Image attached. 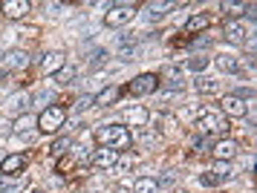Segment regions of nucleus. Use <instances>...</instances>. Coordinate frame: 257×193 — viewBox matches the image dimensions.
Returning <instances> with one entry per match:
<instances>
[{
  "label": "nucleus",
  "mask_w": 257,
  "mask_h": 193,
  "mask_svg": "<svg viewBox=\"0 0 257 193\" xmlns=\"http://www.w3.org/2000/svg\"><path fill=\"white\" fill-rule=\"evenodd\" d=\"M220 110H222V115L228 118H243L245 113H248V104L240 98V95H222V101H220Z\"/></svg>",
  "instance_id": "nucleus-6"
},
{
  "label": "nucleus",
  "mask_w": 257,
  "mask_h": 193,
  "mask_svg": "<svg viewBox=\"0 0 257 193\" xmlns=\"http://www.w3.org/2000/svg\"><path fill=\"white\" fill-rule=\"evenodd\" d=\"M214 23H217V18H214V15H208V12H199V15H194V18H188L185 29H188V32H202V29L214 26Z\"/></svg>",
  "instance_id": "nucleus-17"
},
{
  "label": "nucleus",
  "mask_w": 257,
  "mask_h": 193,
  "mask_svg": "<svg viewBox=\"0 0 257 193\" xmlns=\"http://www.w3.org/2000/svg\"><path fill=\"white\" fill-rule=\"evenodd\" d=\"M47 9H49V15H58V12H64L67 6H64V3H47Z\"/></svg>",
  "instance_id": "nucleus-35"
},
{
  "label": "nucleus",
  "mask_w": 257,
  "mask_h": 193,
  "mask_svg": "<svg viewBox=\"0 0 257 193\" xmlns=\"http://www.w3.org/2000/svg\"><path fill=\"white\" fill-rule=\"evenodd\" d=\"M237 153H240V144H237L234 138H220V141L214 144V156L220 161H231Z\"/></svg>",
  "instance_id": "nucleus-13"
},
{
  "label": "nucleus",
  "mask_w": 257,
  "mask_h": 193,
  "mask_svg": "<svg viewBox=\"0 0 257 193\" xmlns=\"http://www.w3.org/2000/svg\"><path fill=\"white\" fill-rule=\"evenodd\" d=\"M214 173L220 176L222 182H228V179H231V176H234V170H231V167H228V161H222V164H220V167H217V170H214Z\"/></svg>",
  "instance_id": "nucleus-29"
},
{
  "label": "nucleus",
  "mask_w": 257,
  "mask_h": 193,
  "mask_svg": "<svg viewBox=\"0 0 257 193\" xmlns=\"http://www.w3.org/2000/svg\"><path fill=\"white\" fill-rule=\"evenodd\" d=\"M35 127H38L35 115L24 113V115H18V118L12 121V133L15 136H21V138H32L35 136Z\"/></svg>",
  "instance_id": "nucleus-11"
},
{
  "label": "nucleus",
  "mask_w": 257,
  "mask_h": 193,
  "mask_svg": "<svg viewBox=\"0 0 257 193\" xmlns=\"http://www.w3.org/2000/svg\"><path fill=\"white\" fill-rule=\"evenodd\" d=\"M124 121H127V127H145L148 121H151V113H148L145 107H127Z\"/></svg>",
  "instance_id": "nucleus-18"
},
{
  "label": "nucleus",
  "mask_w": 257,
  "mask_h": 193,
  "mask_svg": "<svg viewBox=\"0 0 257 193\" xmlns=\"http://www.w3.org/2000/svg\"><path fill=\"white\" fill-rule=\"evenodd\" d=\"M199 182L208 184V187H214V184H222V179H220L214 170H208V173H202V176H199Z\"/></svg>",
  "instance_id": "nucleus-27"
},
{
  "label": "nucleus",
  "mask_w": 257,
  "mask_h": 193,
  "mask_svg": "<svg viewBox=\"0 0 257 193\" xmlns=\"http://www.w3.org/2000/svg\"><path fill=\"white\" fill-rule=\"evenodd\" d=\"M116 193H124V190H116Z\"/></svg>",
  "instance_id": "nucleus-42"
},
{
  "label": "nucleus",
  "mask_w": 257,
  "mask_h": 193,
  "mask_svg": "<svg viewBox=\"0 0 257 193\" xmlns=\"http://www.w3.org/2000/svg\"><path fill=\"white\" fill-rule=\"evenodd\" d=\"M32 64V55L26 52V49H9V52H3V69L6 72H12V69H24Z\"/></svg>",
  "instance_id": "nucleus-7"
},
{
  "label": "nucleus",
  "mask_w": 257,
  "mask_h": 193,
  "mask_svg": "<svg viewBox=\"0 0 257 193\" xmlns=\"http://www.w3.org/2000/svg\"><path fill=\"white\" fill-rule=\"evenodd\" d=\"M156 90H159V75H153V72H142V75H136L127 84L130 95H151Z\"/></svg>",
  "instance_id": "nucleus-5"
},
{
  "label": "nucleus",
  "mask_w": 257,
  "mask_h": 193,
  "mask_svg": "<svg viewBox=\"0 0 257 193\" xmlns=\"http://www.w3.org/2000/svg\"><path fill=\"white\" fill-rule=\"evenodd\" d=\"M194 127H197L199 133H205V136H225V133L231 130L228 118H225L220 110H208V107L197 113V121H194Z\"/></svg>",
  "instance_id": "nucleus-2"
},
{
  "label": "nucleus",
  "mask_w": 257,
  "mask_h": 193,
  "mask_svg": "<svg viewBox=\"0 0 257 193\" xmlns=\"http://www.w3.org/2000/svg\"><path fill=\"white\" fill-rule=\"evenodd\" d=\"M95 141L98 144H104L107 150H127L130 141H133V136H130V130L124 124H104L95 130Z\"/></svg>",
  "instance_id": "nucleus-1"
},
{
  "label": "nucleus",
  "mask_w": 257,
  "mask_h": 193,
  "mask_svg": "<svg viewBox=\"0 0 257 193\" xmlns=\"http://www.w3.org/2000/svg\"><path fill=\"white\" fill-rule=\"evenodd\" d=\"M18 190H21V182H15V184H9V187H6V190H3V193H18Z\"/></svg>",
  "instance_id": "nucleus-38"
},
{
  "label": "nucleus",
  "mask_w": 257,
  "mask_h": 193,
  "mask_svg": "<svg viewBox=\"0 0 257 193\" xmlns=\"http://www.w3.org/2000/svg\"><path fill=\"white\" fill-rule=\"evenodd\" d=\"M168 90H182V78H179V75H174V78L168 81Z\"/></svg>",
  "instance_id": "nucleus-34"
},
{
  "label": "nucleus",
  "mask_w": 257,
  "mask_h": 193,
  "mask_svg": "<svg viewBox=\"0 0 257 193\" xmlns=\"http://www.w3.org/2000/svg\"><path fill=\"white\" fill-rule=\"evenodd\" d=\"M0 12H3L9 21H24L26 15L32 12V3H29V0H6V3H0Z\"/></svg>",
  "instance_id": "nucleus-8"
},
{
  "label": "nucleus",
  "mask_w": 257,
  "mask_h": 193,
  "mask_svg": "<svg viewBox=\"0 0 257 193\" xmlns=\"http://www.w3.org/2000/svg\"><path fill=\"white\" fill-rule=\"evenodd\" d=\"M67 147H72V141L70 138H58V141H52V153H55V156H64V153H67Z\"/></svg>",
  "instance_id": "nucleus-25"
},
{
  "label": "nucleus",
  "mask_w": 257,
  "mask_h": 193,
  "mask_svg": "<svg viewBox=\"0 0 257 193\" xmlns=\"http://www.w3.org/2000/svg\"><path fill=\"white\" fill-rule=\"evenodd\" d=\"M205 67H208V58H202V55L188 58V69H191V72H202Z\"/></svg>",
  "instance_id": "nucleus-24"
},
{
  "label": "nucleus",
  "mask_w": 257,
  "mask_h": 193,
  "mask_svg": "<svg viewBox=\"0 0 257 193\" xmlns=\"http://www.w3.org/2000/svg\"><path fill=\"white\" fill-rule=\"evenodd\" d=\"M6 104H9V110L15 113V118H18V115H24L26 107L32 104V95H29V92H15V95H12Z\"/></svg>",
  "instance_id": "nucleus-19"
},
{
  "label": "nucleus",
  "mask_w": 257,
  "mask_h": 193,
  "mask_svg": "<svg viewBox=\"0 0 257 193\" xmlns=\"http://www.w3.org/2000/svg\"><path fill=\"white\" fill-rule=\"evenodd\" d=\"M90 161H93L98 170H113V164L118 161V153H116V150H107L104 147V150H98L95 156H90Z\"/></svg>",
  "instance_id": "nucleus-15"
},
{
  "label": "nucleus",
  "mask_w": 257,
  "mask_h": 193,
  "mask_svg": "<svg viewBox=\"0 0 257 193\" xmlns=\"http://www.w3.org/2000/svg\"><path fill=\"white\" fill-rule=\"evenodd\" d=\"M130 164H133V159H130V156H127V159H118L116 164H113V170H110V173H124V170H130Z\"/></svg>",
  "instance_id": "nucleus-31"
},
{
  "label": "nucleus",
  "mask_w": 257,
  "mask_h": 193,
  "mask_svg": "<svg viewBox=\"0 0 257 193\" xmlns=\"http://www.w3.org/2000/svg\"><path fill=\"white\" fill-rule=\"evenodd\" d=\"M176 3H171V0H165V3H148V12H145V18L151 21V18H162L165 12H174Z\"/></svg>",
  "instance_id": "nucleus-21"
},
{
  "label": "nucleus",
  "mask_w": 257,
  "mask_h": 193,
  "mask_svg": "<svg viewBox=\"0 0 257 193\" xmlns=\"http://www.w3.org/2000/svg\"><path fill=\"white\" fill-rule=\"evenodd\" d=\"M3 81H6V69H0V84H3Z\"/></svg>",
  "instance_id": "nucleus-40"
},
{
  "label": "nucleus",
  "mask_w": 257,
  "mask_h": 193,
  "mask_svg": "<svg viewBox=\"0 0 257 193\" xmlns=\"http://www.w3.org/2000/svg\"><path fill=\"white\" fill-rule=\"evenodd\" d=\"M118 87H107V90H101L98 95H93V107H113V104L118 101Z\"/></svg>",
  "instance_id": "nucleus-20"
},
{
  "label": "nucleus",
  "mask_w": 257,
  "mask_h": 193,
  "mask_svg": "<svg viewBox=\"0 0 257 193\" xmlns=\"http://www.w3.org/2000/svg\"><path fill=\"white\" fill-rule=\"evenodd\" d=\"M67 67V55L64 52H47L41 58V75H58Z\"/></svg>",
  "instance_id": "nucleus-9"
},
{
  "label": "nucleus",
  "mask_w": 257,
  "mask_h": 193,
  "mask_svg": "<svg viewBox=\"0 0 257 193\" xmlns=\"http://www.w3.org/2000/svg\"><path fill=\"white\" fill-rule=\"evenodd\" d=\"M9 184H12V179H9V176H0V193L6 190V187H9Z\"/></svg>",
  "instance_id": "nucleus-36"
},
{
  "label": "nucleus",
  "mask_w": 257,
  "mask_h": 193,
  "mask_svg": "<svg viewBox=\"0 0 257 193\" xmlns=\"http://www.w3.org/2000/svg\"><path fill=\"white\" fill-rule=\"evenodd\" d=\"M136 18V3H118V6H110L104 15L107 26H124Z\"/></svg>",
  "instance_id": "nucleus-4"
},
{
  "label": "nucleus",
  "mask_w": 257,
  "mask_h": 193,
  "mask_svg": "<svg viewBox=\"0 0 257 193\" xmlns=\"http://www.w3.org/2000/svg\"><path fill=\"white\" fill-rule=\"evenodd\" d=\"M214 64H217L220 72H240V67H243V61L237 55H231V52H220V55L214 58Z\"/></svg>",
  "instance_id": "nucleus-16"
},
{
  "label": "nucleus",
  "mask_w": 257,
  "mask_h": 193,
  "mask_svg": "<svg viewBox=\"0 0 257 193\" xmlns=\"http://www.w3.org/2000/svg\"><path fill=\"white\" fill-rule=\"evenodd\" d=\"M222 32H225V41H231V44H245L248 41V32H245V26L240 21H228L222 26Z\"/></svg>",
  "instance_id": "nucleus-14"
},
{
  "label": "nucleus",
  "mask_w": 257,
  "mask_h": 193,
  "mask_svg": "<svg viewBox=\"0 0 257 193\" xmlns=\"http://www.w3.org/2000/svg\"><path fill=\"white\" fill-rule=\"evenodd\" d=\"M26 167V156L21 153H15V156H6V159L0 161V176H21V170Z\"/></svg>",
  "instance_id": "nucleus-12"
},
{
  "label": "nucleus",
  "mask_w": 257,
  "mask_h": 193,
  "mask_svg": "<svg viewBox=\"0 0 257 193\" xmlns=\"http://www.w3.org/2000/svg\"><path fill=\"white\" fill-rule=\"evenodd\" d=\"M32 193H44V190H32Z\"/></svg>",
  "instance_id": "nucleus-41"
},
{
  "label": "nucleus",
  "mask_w": 257,
  "mask_h": 193,
  "mask_svg": "<svg viewBox=\"0 0 257 193\" xmlns=\"http://www.w3.org/2000/svg\"><path fill=\"white\" fill-rule=\"evenodd\" d=\"M245 9H248V6H243V3H222V12H228V15H234V18H240Z\"/></svg>",
  "instance_id": "nucleus-26"
},
{
  "label": "nucleus",
  "mask_w": 257,
  "mask_h": 193,
  "mask_svg": "<svg viewBox=\"0 0 257 193\" xmlns=\"http://www.w3.org/2000/svg\"><path fill=\"white\" fill-rule=\"evenodd\" d=\"M194 90L202 92V95H214V92H220V81H214V78H197V81H194Z\"/></svg>",
  "instance_id": "nucleus-22"
},
{
  "label": "nucleus",
  "mask_w": 257,
  "mask_h": 193,
  "mask_svg": "<svg viewBox=\"0 0 257 193\" xmlns=\"http://www.w3.org/2000/svg\"><path fill=\"white\" fill-rule=\"evenodd\" d=\"M64 121H67V110L58 107V104H52V107H47L44 113L38 115V130L41 133H55L58 127H64Z\"/></svg>",
  "instance_id": "nucleus-3"
},
{
  "label": "nucleus",
  "mask_w": 257,
  "mask_h": 193,
  "mask_svg": "<svg viewBox=\"0 0 257 193\" xmlns=\"http://www.w3.org/2000/svg\"><path fill=\"white\" fill-rule=\"evenodd\" d=\"M49 98H52V92L44 90V92H35V98H32V104H47Z\"/></svg>",
  "instance_id": "nucleus-33"
},
{
  "label": "nucleus",
  "mask_w": 257,
  "mask_h": 193,
  "mask_svg": "<svg viewBox=\"0 0 257 193\" xmlns=\"http://www.w3.org/2000/svg\"><path fill=\"white\" fill-rule=\"evenodd\" d=\"M55 78H58L61 84H70V81L75 78V67H64V69L58 72V75H55Z\"/></svg>",
  "instance_id": "nucleus-28"
},
{
  "label": "nucleus",
  "mask_w": 257,
  "mask_h": 193,
  "mask_svg": "<svg viewBox=\"0 0 257 193\" xmlns=\"http://www.w3.org/2000/svg\"><path fill=\"white\" fill-rule=\"evenodd\" d=\"M9 127H12V124H6V121L0 118V133H3V130H9Z\"/></svg>",
  "instance_id": "nucleus-39"
},
{
  "label": "nucleus",
  "mask_w": 257,
  "mask_h": 193,
  "mask_svg": "<svg viewBox=\"0 0 257 193\" xmlns=\"http://www.w3.org/2000/svg\"><path fill=\"white\" fill-rule=\"evenodd\" d=\"M174 179H176L174 173H165V176H162V179H159V182H162V184H171V182H174Z\"/></svg>",
  "instance_id": "nucleus-37"
},
{
  "label": "nucleus",
  "mask_w": 257,
  "mask_h": 193,
  "mask_svg": "<svg viewBox=\"0 0 257 193\" xmlns=\"http://www.w3.org/2000/svg\"><path fill=\"white\" fill-rule=\"evenodd\" d=\"M133 193H159V182L151 179V176H142V179H136V184H133Z\"/></svg>",
  "instance_id": "nucleus-23"
},
{
  "label": "nucleus",
  "mask_w": 257,
  "mask_h": 193,
  "mask_svg": "<svg viewBox=\"0 0 257 193\" xmlns=\"http://www.w3.org/2000/svg\"><path fill=\"white\" fill-rule=\"evenodd\" d=\"M101 61H107V49H93V52H90V64L98 67Z\"/></svg>",
  "instance_id": "nucleus-30"
},
{
  "label": "nucleus",
  "mask_w": 257,
  "mask_h": 193,
  "mask_svg": "<svg viewBox=\"0 0 257 193\" xmlns=\"http://www.w3.org/2000/svg\"><path fill=\"white\" fill-rule=\"evenodd\" d=\"M64 156H67V159H64V164H61V170H72V167L90 161V150L81 147V144H72V150H67Z\"/></svg>",
  "instance_id": "nucleus-10"
},
{
  "label": "nucleus",
  "mask_w": 257,
  "mask_h": 193,
  "mask_svg": "<svg viewBox=\"0 0 257 193\" xmlns=\"http://www.w3.org/2000/svg\"><path fill=\"white\" fill-rule=\"evenodd\" d=\"M90 107H93V95H81V98L75 101V110H78V113H81V110H90Z\"/></svg>",
  "instance_id": "nucleus-32"
}]
</instances>
